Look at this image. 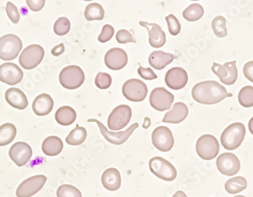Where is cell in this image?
<instances>
[{
    "instance_id": "obj_1",
    "label": "cell",
    "mask_w": 253,
    "mask_h": 197,
    "mask_svg": "<svg viewBox=\"0 0 253 197\" xmlns=\"http://www.w3.org/2000/svg\"><path fill=\"white\" fill-rule=\"evenodd\" d=\"M232 96L231 93L227 91L224 86L215 80L200 82L192 89V97L200 104H217L225 98Z\"/></svg>"
},
{
    "instance_id": "obj_2",
    "label": "cell",
    "mask_w": 253,
    "mask_h": 197,
    "mask_svg": "<svg viewBox=\"0 0 253 197\" xmlns=\"http://www.w3.org/2000/svg\"><path fill=\"white\" fill-rule=\"evenodd\" d=\"M245 135V125L243 123H233L226 127L221 134V144L225 150H236L242 144Z\"/></svg>"
},
{
    "instance_id": "obj_3",
    "label": "cell",
    "mask_w": 253,
    "mask_h": 197,
    "mask_svg": "<svg viewBox=\"0 0 253 197\" xmlns=\"http://www.w3.org/2000/svg\"><path fill=\"white\" fill-rule=\"evenodd\" d=\"M59 79L64 88L76 90L84 82V72L78 65H69L62 69L59 74Z\"/></svg>"
},
{
    "instance_id": "obj_4",
    "label": "cell",
    "mask_w": 253,
    "mask_h": 197,
    "mask_svg": "<svg viewBox=\"0 0 253 197\" xmlns=\"http://www.w3.org/2000/svg\"><path fill=\"white\" fill-rule=\"evenodd\" d=\"M149 170L159 179L173 181L177 178L175 167L163 157H153L149 161Z\"/></svg>"
},
{
    "instance_id": "obj_5",
    "label": "cell",
    "mask_w": 253,
    "mask_h": 197,
    "mask_svg": "<svg viewBox=\"0 0 253 197\" xmlns=\"http://www.w3.org/2000/svg\"><path fill=\"white\" fill-rule=\"evenodd\" d=\"M23 47L21 39L15 35H4L0 38V59L3 61L14 60Z\"/></svg>"
},
{
    "instance_id": "obj_6",
    "label": "cell",
    "mask_w": 253,
    "mask_h": 197,
    "mask_svg": "<svg viewBox=\"0 0 253 197\" xmlns=\"http://www.w3.org/2000/svg\"><path fill=\"white\" fill-rule=\"evenodd\" d=\"M219 143L215 137L205 134L197 140L196 150L200 158L206 161L214 159L219 153Z\"/></svg>"
},
{
    "instance_id": "obj_7",
    "label": "cell",
    "mask_w": 253,
    "mask_h": 197,
    "mask_svg": "<svg viewBox=\"0 0 253 197\" xmlns=\"http://www.w3.org/2000/svg\"><path fill=\"white\" fill-rule=\"evenodd\" d=\"M87 121L88 122L96 123L99 127L102 135L109 143L114 144V145H122V144H125V142L128 140L129 137L134 132V130L139 127V124L136 122L130 126L126 130L119 131V132H112V131L108 130L106 126L97 119H88Z\"/></svg>"
},
{
    "instance_id": "obj_8",
    "label": "cell",
    "mask_w": 253,
    "mask_h": 197,
    "mask_svg": "<svg viewBox=\"0 0 253 197\" xmlns=\"http://www.w3.org/2000/svg\"><path fill=\"white\" fill-rule=\"evenodd\" d=\"M44 55V49L41 45H30L20 55V65L26 70L35 69L42 62Z\"/></svg>"
},
{
    "instance_id": "obj_9",
    "label": "cell",
    "mask_w": 253,
    "mask_h": 197,
    "mask_svg": "<svg viewBox=\"0 0 253 197\" xmlns=\"http://www.w3.org/2000/svg\"><path fill=\"white\" fill-rule=\"evenodd\" d=\"M122 93L129 101L140 103L143 101L147 96V86L139 79H130L124 83Z\"/></svg>"
},
{
    "instance_id": "obj_10",
    "label": "cell",
    "mask_w": 253,
    "mask_h": 197,
    "mask_svg": "<svg viewBox=\"0 0 253 197\" xmlns=\"http://www.w3.org/2000/svg\"><path fill=\"white\" fill-rule=\"evenodd\" d=\"M132 117L131 108L126 105H120L112 110L108 118V127L111 130H120L130 122Z\"/></svg>"
},
{
    "instance_id": "obj_11",
    "label": "cell",
    "mask_w": 253,
    "mask_h": 197,
    "mask_svg": "<svg viewBox=\"0 0 253 197\" xmlns=\"http://www.w3.org/2000/svg\"><path fill=\"white\" fill-rule=\"evenodd\" d=\"M46 181L47 178L42 174L30 177L18 186L16 191L17 197H31L35 195L42 190Z\"/></svg>"
},
{
    "instance_id": "obj_12",
    "label": "cell",
    "mask_w": 253,
    "mask_h": 197,
    "mask_svg": "<svg viewBox=\"0 0 253 197\" xmlns=\"http://www.w3.org/2000/svg\"><path fill=\"white\" fill-rule=\"evenodd\" d=\"M153 146L159 151L169 152L174 147V138L171 130L166 126H159L152 134Z\"/></svg>"
},
{
    "instance_id": "obj_13",
    "label": "cell",
    "mask_w": 253,
    "mask_h": 197,
    "mask_svg": "<svg viewBox=\"0 0 253 197\" xmlns=\"http://www.w3.org/2000/svg\"><path fill=\"white\" fill-rule=\"evenodd\" d=\"M174 96L164 87H156L149 96V103L157 111L169 110L174 103Z\"/></svg>"
},
{
    "instance_id": "obj_14",
    "label": "cell",
    "mask_w": 253,
    "mask_h": 197,
    "mask_svg": "<svg viewBox=\"0 0 253 197\" xmlns=\"http://www.w3.org/2000/svg\"><path fill=\"white\" fill-rule=\"evenodd\" d=\"M211 71L215 74L221 83L226 85H233L237 81L238 78V71L237 69V62H226L224 65L218 63H213L211 68Z\"/></svg>"
},
{
    "instance_id": "obj_15",
    "label": "cell",
    "mask_w": 253,
    "mask_h": 197,
    "mask_svg": "<svg viewBox=\"0 0 253 197\" xmlns=\"http://www.w3.org/2000/svg\"><path fill=\"white\" fill-rule=\"evenodd\" d=\"M217 170L226 176H233L240 171V161L233 153H223L216 161Z\"/></svg>"
},
{
    "instance_id": "obj_16",
    "label": "cell",
    "mask_w": 253,
    "mask_h": 197,
    "mask_svg": "<svg viewBox=\"0 0 253 197\" xmlns=\"http://www.w3.org/2000/svg\"><path fill=\"white\" fill-rule=\"evenodd\" d=\"M32 148L25 142H18L11 146L9 150L10 158L18 165L22 167L26 165L32 157Z\"/></svg>"
},
{
    "instance_id": "obj_17",
    "label": "cell",
    "mask_w": 253,
    "mask_h": 197,
    "mask_svg": "<svg viewBox=\"0 0 253 197\" xmlns=\"http://www.w3.org/2000/svg\"><path fill=\"white\" fill-rule=\"evenodd\" d=\"M24 72L18 65L6 62L0 65V81L8 85H16L22 80Z\"/></svg>"
},
{
    "instance_id": "obj_18",
    "label": "cell",
    "mask_w": 253,
    "mask_h": 197,
    "mask_svg": "<svg viewBox=\"0 0 253 197\" xmlns=\"http://www.w3.org/2000/svg\"><path fill=\"white\" fill-rule=\"evenodd\" d=\"M105 64L111 70L119 71L124 69L128 62V56L124 49L112 48L106 52Z\"/></svg>"
},
{
    "instance_id": "obj_19",
    "label": "cell",
    "mask_w": 253,
    "mask_h": 197,
    "mask_svg": "<svg viewBox=\"0 0 253 197\" xmlns=\"http://www.w3.org/2000/svg\"><path fill=\"white\" fill-rule=\"evenodd\" d=\"M165 81L166 85L171 90H180L185 87L187 84L188 75L182 68H172L166 73Z\"/></svg>"
},
{
    "instance_id": "obj_20",
    "label": "cell",
    "mask_w": 253,
    "mask_h": 197,
    "mask_svg": "<svg viewBox=\"0 0 253 197\" xmlns=\"http://www.w3.org/2000/svg\"><path fill=\"white\" fill-rule=\"evenodd\" d=\"M139 25L147 30L149 33V42L152 47L161 48L166 44V33L162 29L160 25L156 23H148L143 21H140Z\"/></svg>"
},
{
    "instance_id": "obj_21",
    "label": "cell",
    "mask_w": 253,
    "mask_h": 197,
    "mask_svg": "<svg viewBox=\"0 0 253 197\" xmlns=\"http://www.w3.org/2000/svg\"><path fill=\"white\" fill-rule=\"evenodd\" d=\"M189 109L185 103H176L171 110L168 112L163 118V121L169 124H180L187 118Z\"/></svg>"
},
{
    "instance_id": "obj_22",
    "label": "cell",
    "mask_w": 253,
    "mask_h": 197,
    "mask_svg": "<svg viewBox=\"0 0 253 197\" xmlns=\"http://www.w3.org/2000/svg\"><path fill=\"white\" fill-rule=\"evenodd\" d=\"M54 106V100L50 95L42 93L34 99L32 109L34 113L38 116H45L52 112Z\"/></svg>"
},
{
    "instance_id": "obj_23",
    "label": "cell",
    "mask_w": 253,
    "mask_h": 197,
    "mask_svg": "<svg viewBox=\"0 0 253 197\" xmlns=\"http://www.w3.org/2000/svg\"><path fill=\"white\" fill-rule=\"evenodd\" d=\"M102 186L109 191H116L122 185V177L117 168H109L102 173L101 177Z\"/></svg>"
},
{
    "instance_id": "obj_24",
    "label": "cell",
    "mask_w": 253,
    "mask_h": 197,
    "mask_svg": "<svg viewBox=\"0 0 253 197\" xmlns=\"http://www.w3.org/2000/svg\"><path fill=\"white\" fill-rule=\"evenodd\" d=\"M5 98L7 103L15 109L24 110L28 107V98L20 89L15 87L8 89L5 91Z\"/></svg>"
},
{
    "instance_id": "obj_25",
    "label": "cell",
    "mask_w": 253,
    "mask_h": 197,
    "mask_svg": "<svg viewBox=\"0 0 253 197\" xmlns=\"http://www.w3.org/2000/svg\"><path fill=\"white\" fill-rule=\"evenodd\" d=\"M174 59H176V56L173 54L167 53L163 51H155L149 55V63L153 69L163 70Z\"/></svg>"
},
{
    "instance_id": "obj_26",
    "label": "cell",
    "mask_w": 253,
    "mask_h": 197,
    "mask_svg": "<svg viewBox=\"0 0 253 197\" xmlns=\"http://www.w3.org/2000/svg\"><path fill=\"white\" fill-rule=\"evenodd\" d=\"M63 147V142L59 137L50 136L42 142V151L48 157H55L60 154Z\"/></svg>"
},
{
    "instance_id": "obj_27",
    "label": "cell",
    "mask_w": 253,
    "mask_h": 197,
    "mask_svg": "<svg viewBox=\"0 0 253 197\" xmlns=\"http://www.w3.org/2000/svg\"><path fill=\"white\" fill-rule=\"evenodd\" d=\"M55 118L58 124L62 126H69L76 120L77 113L75 109L70 106H62L55 113Z\"/></svg>"
},
{
    "instance_id": "obj_28",
    "label": "cell",
    "mask_w": 253,
    "mask_h": 197,
    "mask_svg": "<svg viewBox=\"0 0 253 197\" xmlns=\"http://www.w3.org/2000/svg\"><path fill=\"white\" fill-rule=\"evenodd\" d=\"M16 127L11 123L0 126V147L8 145L16 137Z\"/></svg>"
},
{
    "instance_id": "obj_29",
    "label": "cell",
    "mask_w": 253,
    "mask_h": 197,
    "mask_svg": "<svg viewBox=\"0 0 253 197\" xmlns=\"http://www.w3.org/2000/svg\"><path fill=\"white\" fill-rule=\"evenodd\" d=\"M86 137H87L86 129L84 127H80L78 125L69 133L65 140L68 145L79 146L84 143Z\"/></svg>"
},
{
    "instance_id": "obj_30",
    "label": "cell",
    "mask_w": 253,
    "mask_h": 197,
    "mask_svg": "<svg viewBox=\"0 0 253 197\" xmlns=\"http://www.w3.org/2000/svg\"><path fill=\"white\" fill-rule=\"evenodd\" d=\"M247 185H248V183H247V179L244 177L238 176L227 181L224 188L228 194H236L247 189Z\"/></svg>"
},
{
    "instance_id": "obj_31",
    "label": "cell",
    "mask_w": 253,
    "mask_h": 197,
    "mask_svg": "<svg viewBox=\"0 0 253 197\" xmlns=\"http://www.w3.org/2000/svg\"><path fill=\"white\" fill-rule=\"evenodd\" d=\"M105 16L104 8L100 4L93 2L85 8L84 17L87 21H101Z\"/></svg>"
},
{
    "instance_id": "obj_32",
    "label": "cell",
    "mask_w": 253,
    "mask_h": 197,
    "mask_svg": "<svg viewBox=\"0 0 253 197\" xmlns=\"http://www.w3.org/2000/svg\"><path fill=\"white\" fill-rule=\"evenodd\" d=\"M204 15V8L198 3H193L189 5L183 12L184 19L190 22L199 21Z\"/></svg>"
},
{
    "instance_id": "obj_33",
    "label": "cell",
    "mask_w": 253,
    "mask_h": 197,
    "mask_svg": "<svg viewBox=\"0 0 253 197\" xmlns=\"http://www.w3.org/2000/svg\"><path fill=\"white\" fill-rule=\"evenodd\" d=\"M239 103L243 107L251 108L253 106V86L243 87L238 94Z\"/></svg>"
},
{
    "instance_id": "obj_34",
    "label": "cell",
    "mask_w": 253,
    "mask_h": 197,
    "mask_svg": "<svg viewBox=\"0 0 253 197\" xmlns=\"http://www.w3.org/2000/svg\"><path fill=\"white\" fill-rule=\"evenodd\" d=\"M227 21L223 16H217L212 20L211 28L217 38H225L227 35Z\"/></svg>"
},
{
    "instance_id": "obj_35",
    "label": "cell",
    "mask_w": 253,
    "mask_h": 197,
    "mask_svg": "<svg viewBox=\"0 0 253 197\" xmlns=\"http://www.w3.org/2000/svg\"><path fill=\"white\" fill-rule=\"evenodd\" d=\"M57 197H82V194L78 188L70 184L61 185L56 192Z\"/></svg>"
},
{
    "instance_id": "obj_36",
    "label": "cell",
    "mask_w": 253,
    "mask_h": 197,
    "mask_svg": "<svg viewBox=\"0 0 253 197\" xmlns=\"http://www.w3.org/2000/svg\"><path fill=\"white\" fill-rule=\"evenodd\" d=\"M71 29L70 21L65 17L58 18L54 24L53 30L55 35L58 36H64L67 35Z\"/></svg>"
},
{
    "instance_id": "obj_37",
    "label": "cell",
    "mask_w": 253,
    "mask_h": 197,
    "mask_svg": "<svg viewBox=\"0 0 253 197\" xmlns=\"http://www.w3.org/2000/svg\"><path fill=\"white\" fill-rule=\"evenodd\" d=\"M112 77L104 72H99L95 79V84L100 90H106L112 84Z\"/></svg>"
},
{
    "instance_id": "obj_38",
    "label": "cell",
    "mask_w": 253,
    "mask_h": 197,
    "mask_svg": "<svg viewBox=\"0 0 253 197\" xmlns=\"http://www.w3.org/2000/svg\"><path fill=\"white\" fill-rule=\"evenodd\" d=\"M167 21L168 27H169V33L172 36H177L180 34V30H181V25H180L179 20L174 16V15H168L166 18Z\"/></svg>"
},
{
    "instance_id": "obj_39",
    "label": "cell",
    "mask_w": 253,
    "mask_h": 197,
    "mask_svg": "<svg viewBox=\"0 0 253 197\" xmlns=\"http://www.w3.org/2000/svg\"><path fill=\"white\" fill-rule=\"evenodd\" d=\"M7 15L12 23L17 25L20 21V14L18 8L11 2H8L5 7Z\"/></svg>"
},
{
    "instance_id": "obj_40",
    "label": "cell",
    "mask_w": 253,
    "mask_h": 197,
    "mask_svg": "<svg viewBox=\"0 0 253 197\" xmlns=\"http://www.w3.org/2000/svg\"><path fill=\"white\" fill-rule=\"evenodd\" d=\"M115 35V29L110 25H106L102 28V32L98 38V40L102 43L108 42L113 38Z\"/></svg>"
},
{
    "instance_id": "obj_41",
    "label": "cell",
    "mask_w": 253,
    "mask_h": 197,
    "mask_svg": "<svg viewBox=\"0 0 253 197\" xmlns=\"http://www.w3.org/2000/svg\"><path fill=\"white\" fill-rule=\"evenodd\" d=\"M116 40L119 43H126V42H136L133 35L126 30L122 29L118 31L116 34Z\"/></svg>"
},
{
    "instance_id": "obj_42",
    "label": "cell",
    "mask_w": 253,
    "mask_h": 197,
    "mask_svg": "<svg viewBox=\"0 0 253 197\" xmlns=\"http://www.w3.org/2000/svg\"><path fill=\"white\" fill-rule=\"evenodd\" d=\"M137 73L144 80H152L157 79V75L152 70L151 68H146L145 69L140 65V67L137 70Z\"/></svg>"
},
{
    "instance_id": "obj_43",
    "label": "cell",
    "mask_w": 253,
    "mask_h": 197,
    "mask_svg": "<svg viewBox=\"0 0 253 197\" xmlns=\"http://www.w3.org/2000/svg\"><path fill=\"white\" fill-rule=\"evenodd\" d=\"M28 8L33 12H40L45 5V0H26Z\"/></svg>"
},
{
    "instance_id": "obj_44",
    "label": "cell",
    "mask_w": 253,
    "mask_h": 197,
    "mask_svg": "<svg viewBox=\"0 0 253 197\" xmlns=\"http://www.w3.org/2000/svg\"><path fill=\"white\" fill-rule=\"evenodd\" d=\"M244 75L246 79L253 83V61H250L244 65Z\"/></svg>"
},
{
    "instance_id": "obj_45",
    "label": "cell",
    "mask_w": 253,
    "mask_h": 197,
    "mask_svg": "<svg viewBox=\"0 0 253 197\" xmlns=\"http://www.w3.org/2000/svg\"><path fill=\"white\" fill-rule=\"evenodd\" d=\"M64 52H65V46H64V43H62V42L52 48V50H51V53L54 56H61Z\"/></svg>"
},
{
    "instance_id": "obj_46",
    "label": "cell",
    "mask_w": 253,
    "mask_h": 197,
    "mask_svg": "<svg viewBox=\"0 0 253 197\" xmlns=\"http://www.w3.org/2000/svg\"><path fill=\"white\" fill-rule=\"evenodd\" d=\"M172 197H187V194L182 191H177Z\"/></svg>"
},
{
    "instance_id": "obj_47",
    "label": "cell",
    "mask_w": 253,
    "mask_h": 197,
    "mask_svg": "<svg viewBox=\"0 0 253 197\" xmlns=\"http://www.w3.org/2000/svg\"><path fill=\"white\" fill-rule=\"evenodd\" d=\"M249 130L250 133L253 135V117L249 121Z\"/></svg>"
},
{
    "instance_id": "obj_48",
    "label": "cell",
    "mask_w": 253,
    "mask_h": 197,
    "mask_svg": "<svg viewBox=\"0 0 253 197\" xmlns=\"http://www.w3.org/2000/svg\"><path fill=\"white\" fill-rule=\"evenodd\" d=\"M245 197V196L238 195V196H236V197Z\"/></svg>"
},
{
    "instance_id": "obj_49",
    "label": "cell",
    "mask_w": 253,
    "mask_h": 197,
    "mask_svg": "<svg viewBox=\"0 0 253 197\" xmlns=\"http://www.w3.org/2000/svg\"><path fill=\"white\" fill-rule=\"evenodd\" d=\"M84 1H86V2H89V1H92V0H84Z\"/></svg>"
},
{
    "instance_id": "obj_50",
    "label": "cell",
    "mask_w": 253,
    "mask_h": 197,
    "mask_svg": "<svg viewBox=\"0 0 253 197\" xmlns=\"http://www.w3.org/2000/svg\"><path fill=\"white\" fill-rule=\"evenodd\" d=\"M191 1H199V0H191Z\"/></svg>"
}]
</instances>
